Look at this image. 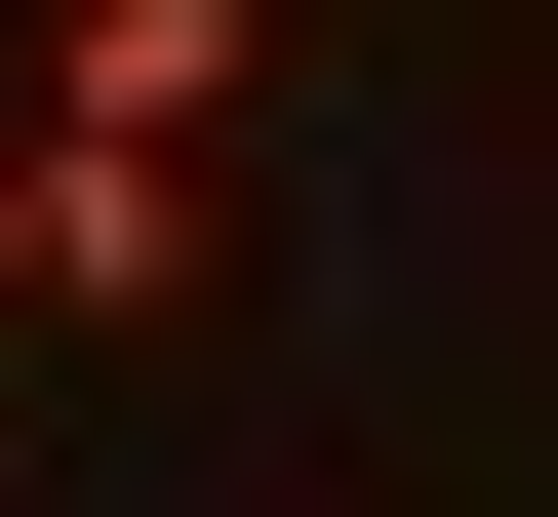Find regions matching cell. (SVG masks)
Instances as JSON below:
<instances>
[{"label": "cell", "instance_id": "6da1fadb", "mask_svg": "<svg viewBox=\"0 0 558 517\" xmlns=\"http://www.w3.org/2000/svg\"><path fill=\"white\" fill-rule=\"evenodd\" d=\"M0 199H40V358H199L240 319V160L199 120H0Z\"/></svg>", "mask_w": 558, "mask_h": 517}, {"label": "cell", "instance_id": "7a4b0ae2", "mask_svg": "<svg viewBox=\"0 0 558 517\" xmlns=\"http://www.w3.org/2000/svg\"><path fill=\"white\" fill-rule=\"evenodd\" d=\"M0 358H40V199H0Z\"/></svg>", "mask_w": 558, "mask_h": 517}]
</instances>
